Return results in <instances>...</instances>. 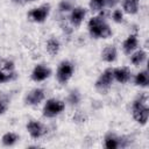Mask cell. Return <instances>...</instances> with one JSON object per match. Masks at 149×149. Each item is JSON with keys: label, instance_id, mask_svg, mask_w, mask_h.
Segmentation results:
<instances>
[{"label": "cell", "instance_id": "cell-31", "mask_svg": "<svg viewBox=\"0 0 149 149\" xmlns=\"http://www.w3.org/2000/svg\"><path fill=\"white\" fill-rule=\"evenodd\" d=\"M35 0H13V2L15 3H20V5H23V3H27V2H33Z\"/></svg>", "mask_w": 149, "mask_h": 149}, {"label": "cell", "instance_id": "cell-22", "mask_svg": "<svg viewBox=\"0 0 149 149\" xmlns=\"http://www.w3.org/2000/svg\"><path fill=\"white\" fill-rule=\"evenodd\" d=\"M88 6L93 13H99L106 6V0H90Z\"/></svg>", "mask_w": 149, "mask_h": 149}, {"label": "cell", "instance_id": "cell-14", "mask_svg": "<svg viewBox=\"0 0 149 149\" xmlns=\"http://www.w3.org/2000/svg\"><path fill=\"white\" fill-rule=\"evenodd\" d=\"M45 49H47V52L50 56H56L59 52V49H61L59 40L54 37V36H51L50 38H48V41L45 43Z\"/></svg>", "mask_w": 149, "mask_h": 149}, {"label": "cell", "instance_id": "cell-6", "mask_svg": "<svg viewBox=\"0 0 149 149\" xmlns=\"http://www.w3.org/2000/svg\"><path fill=\"white\" fill-rule=\"evenodd\" d=\"M50 14V5L49 3H43L38 7H35L33 9H30L27 14L28 19L31 20L33 22L36 23H42L47 20V17Z\"/></svg>", "mask_w": 149, "mask_h": 149}, {"label": "cell", "instance_id": "cell-15", "mask_svg": "<svg viewBox=\"0 0 149 149\" xmlns=\"http://www.w3.org/2000/svg\"><path fill=\"white\" fill-rule=\"evenodd\" d=\"M140 0H122V9L125 13L134 15L139 12Z\"/></svg>", "mask_w": 149, "mask_h": 149}, {"label": "cell", "instance_id": "cell-23", "mask_svg": "<svg viewBox=\"0 0 149 149\" xmlns=\"http://www.w3.org/2000/svg\"><path fill=\"white\" fill-rule=\"evenodd\" d=\"M73 8V3L70 0H62L58 3V10L61 13H69Z\"/></svg>", "mask_w": 149, "mask_h": 149}, {"label": "cell", "instance_id": "cell-9", "mask_svg": "<svg viewBox=\"0 0 149 149\" xmlns=\"http://www.w3.org/2000/svg\"><path fill=\"white\" fill-rule=\"evenodd\" d=\"M86 13H87V10L84 7H73L72 10L70 12V16H69V21H70L71 26L74 28H78L81 24V22L84 21Z\"/></svg>", "mask_w": 149, "mask_h": 149}, {"label": "cell", "instance_id": "cell-24", "mask_svg": "<svg viewBox=\"0 0 149 149\" xmlns=\"http://www.w3.org/2000/svg\"><path fill=\"white\" fill-rule=\"evenodd\" d=\"M87 120V115L83 111H76L74 114L72 115V121L76 123H84Z\"/></svg>", "mask_w": 149, "mask_h": 149}, {"label": "cell", "instance_id": "cell-16", "mask_svg": "<svg viewBox=\"0 0 149 149\" xmlns=\"http://www.w3.org/2000/svg\"><path fill=\"white\" fill-rule=\"evenodd\" d=\"M104 144L107 149H118L119 148V136L114 133H107L104 137Z\"/></svg>", "mask_w": 149, "mask_h": 149}, {"label": "cell", "instance_id": "cell-3", "mask_svg": "<svg viewBox=\"0 0 149 149\" xmlns=\"http://www.w3.org/2000/svg\"><path fill=\"white\" fill-rule=\"evenodd\" d=\"M65 108V102L61 99H56V98H50L45 101L42 113L45 118H55L57 115H59Z\"/></svg>", "mask_w": 149, "mask_h": 149}, {"label": "cell", "instance_id": "cell-12", "mask_svg": "<svg viewBox=\"0 0 149 149\" xmlns=\"http://www.w3.org/2000/svg\"><path fill=\"white\" fill-rule=\"evenodd\" d=\"M116 57H118V50L115 48V45L113 44H109V45H106L102 51H101V59L106 63H113L116 61Z\"/></svg>", "mask_w": 149, "mask_h": 149}, {"label": "cell", "instance_id": "cell-1", "mask_svg": "<svg viewBox=\"0 0 149 149\" xmlns=\"http://www.w3.org/2000/svg\"><path fill=\"white\" fill-rule=\"evenodd\" d=\"M87 28L90 36L92 38H108L113 35V31L105 19L97 15L92 16L87 22Z\"/></svg>", "mask_w": 149, "mask_h": 149}, {"label": "cell", "instance_id": "cell-5", "mask_svg": "<svg viewBox=\"0 0 149 149\" xmlns=\"http://www.w3.org/2000/svg\"><path fill=\"white\" fill-rule=\"evenodd\" d=\"M74 72V65L72 62L68 61V59H64L62 61L58 66H57V71H56V78H57V81L59 84H65L68 83L72 74Z\"/></svg>", "mask_w": 149, "mask_h": 149}, {"label": "cell", "instance_id": "cell-20", "mask_svg": "<svg viewBox=\"0 0 149 149\" xmlns=\"http://www.w3.org/2000/svg\"><path fill=\"white\" fill-rule=\"evenodd\" d=\"M80 100H81V94H80V92L78 90H71L69 92L68 97H66V102L70 106H73V107L79 105Z\"/></svg>", "mask_w": 149, "mask_h": 149}, {"label": "cell", "instance_id": "cell-19", "mask_svg": "<svg viewBox=\"0 0 149 149\" xmlns=\"http://www.w3.org/2000/svg\"><path fill=\"white\" fill-rule=\"evenodd\" d=\"M19 135L16 133H13V132H8V133H5L1 137V142L3 146L6 147H10V146H14L17 141H19Z\"/></svg>", "mask_w": 149, "mask_h": 149}, {"label": "cell", "instance_id": "cell-17", "mask_svg": "<svg viewBox=\"0 0 149 149\" xmlns=\"http://www.w3.org/2000/svg\"><path fill=\"white\" fill-rule=\"evenodd\" d=\"M146 59H147V52L144 50H136L135 52L130 54V63L136 66L144 63Z\"/></svg>", "mask_w": 149, "mask_h": 149}, {"label": "cell", "instance_id": "cell-7", "mask_svg": "<svg viewBox=\"0 0 149 149\" xmlns=\"http://www.w3.org/2000/svg\"><path fill=\"white\" fill-rule=\"evenodd\" d=\"M44 97H45V92L43 88H40V87L33 88L26 94L24 104L28 106H37L44 100Z\"/></svg>", "mask_w": 149, "mask_h": 149}, {"label": "cell", "instance_id": "cell-21", "mask_svg": "<svg viewBox=\"0 0 149 149\" xmlns=\"http://www.w3.org/2000/svg\"><path fill=\"white\" fill-rule=\"evenodd\" d=\"M17 78V73L14 71H5V70H0V84L3 83H8L12 80H15Z\"/></svg>", "mask_w": 149, "mask_h": 149}, {"label": "cell", "instance_id": "cell-18", "mask_svg": "<svg viewBox=\"0 0 149 149\" xmlns=\"http://www.w3.org/2000/svg\"><path fill=\"white\" fill-rule=\"evenodd\" d=\"M134 84L137 85V86H141V87H147L149 85V74H148V71L147 70L140 71L135 76V78H134Z\"/></svg>", "mask_w": 149, "mask_h": 149}, {"label": "cell", "instance_id": "cell-27", "mask_svg": "<svg viewBox=\"0 0 149 149\" xmlns=\"http://www.w3.org/2000/svg\"><path fill=\"white\" fill-rule=\"evenodd\" d=\"M112 20L116 23H121L123 21V12L121 9H114L112 13Z\"/></svg>", "mask_w": 149, "mask_h": 149}, {"label": "cell", "instance_id": "cell-10", "mask_svg": "<svg viewBox=\"0 0 149 149\" xmlns=\"http://www.w3.org/2000/svg\"><path fill=\"white\" fill-rule=\"evenodd\" d=\"M50 74H51L50 68H48L44 64H37L33 69L30 77L34 81H43V80L48 79L50 77Z\"/></svg>", "mask_w": 149, "mask_h": 149}, {"label": "cell", "instance_id": "cell-13", "mask_svg": "<svg viewBox=\"0 0 149 149\" xmlns=\"http://www.w3.org/2000/svg\"><path fill=\"white\" fill-rule=\"evenodd\" d=\"M113 77H114V80L121 84H125L130 79V70L126 66L115 68L113 69Z\"/></svg>", "mask_w": 149, "mask_h": 149}, {"label": "cell", "instance_id": "cell-2", "mask_svg": "<svg viewBox=\"0 0 149 149\" xmlns=\"http://www.w3.org/2000/svg\"><path fill=\"white\" fill-rule=\"evenodd\" d=\"M147 95L142 94L140 97H137L132 105V115L134 118V120L144 126L148 121V116H149V107L147 104Z\"/></svg>", "mask_w": 149, "mask_h": 149}, {"label": "cell", "instance_id": "cell-30", "mask_svg": "<svg viewBox=\"0 0 149 149\" xmlns=\"http://www.w3.org/2000/svg\"><path fill=\"white\" fill-rule=\"evenodd\" d=\"M119 0H106V6L107 7H115L118 5Z\"/></svg>", "mask_w": 149, "mask_h": 149}, {"label": "cell", "instance_id": "cell-26", "mask_svg": "<svg viewBox=\"0 0 149 149\" xmlns=\"http://www.w3.org/2000/svg\"><path fill=\"white\" fill-rule=\"evenodd\" d=\"M9 106V99L7 95H0V115L3 114Z\"/></svg>", "mask_w": 149, "mask_h": 149}, {"label": "cell", "instance_id": "cell-32", "mask_svg": "<svg viewBox=\"0 0 149 149\" xmlns=\"http://www.w3.org/2000/svg\"><path fill=\"white\" fill-rule=\"evenodd\" d=\"M0 63H1V58H0Z\"/></svg>", "mask_w": 149, "mask_h": 149}, {"label": "cell", "instance_id": "cell-25", "mask_svg": "<svg viewBox=\"0 0 149 149\" xmlns=\"http://www.w3.org/2000/svg\"><path fill=\"white\" fill-rule=\"evenodd\" d=\"M2 70L5 71H14V68H15V63L12 61V59H1V63H0Z\"/></svg>", "mask_w": 149, "mask_h": 149}, {"label": "cell", "instance_id": "cell-4", "mask_svg": "<svg viewBox=\"0 0 149 149\" xmlns=\"http://www.w3.org/2000/svg\"><path fill=\"white\" fill-rule=\"evenodd\" d=\"M113 81H114L113 69H112V68H107V69H105V70L100 73V76H99L98 79L95 80L94 87H95V90H97L98 92H100V93L102 94V93H106V92L111 88Z\"/></svg>", "mask_w": 149, "mask_h": 149}, {"label": "cell", "instance_id": "cell-28", "mask_svg": "<svg viewBox=\"0 0 149 149\" xmlns=\"http://www.w3.org/2000/svg\"><path fill=\"white\" fill-rule=\"evenodd\" d=\"M130 143H132L130 136H126V135L119 136V148H127L130 146Z\"/></svg>", "mask_w": 149, "mask_h": 149}, {"label": "cell", "instance_id": "cell-29", "mask_svg": "<svg viewBox=\"0 0 149 149\" xmlns=\"http://www.w3.org/2000/svg\"><path fill=\"white\" fill-rule=\"evenodd\" d=\"M61 27H62V30H63L65 34H71L72 30H73V28H71L72 26H69V24H68L66 22H64V21L61 23Z\"/></svg>", "mask_w": 149, "mask_h": 149}, {"label": "cell", "instance_id": "cell-11", "mask_svg": "<svg viewBox=\"0 0 149 149\" xmlns=\"http://www.w3.org/2000/svg\"><path fill=\"white\" fill-rule=\"evenodd\" d=\"M139 45V40H137V35L135 34H130L122 43V50L126 55H130L132 52H134L136 50Z\"/></svg>", "mask_w": 149, "mask_h": 149}, {"label": "cell", "instance_id": "cell-8", "mask_svg": "<svg viewBox=\"0 0 149 149\" xmlns=\"http://www.w3.org/2000/svg\"><path fill=\"white\" fill-rule=\"evenodd\" d=\"M26 128H27L29 135L33 139H40V137H42L47 133L45 126L42 122L37 121V120H30V121H28Z\"/></svg>", "mask_w": 149, "mask_h": 149}]
</instances>
